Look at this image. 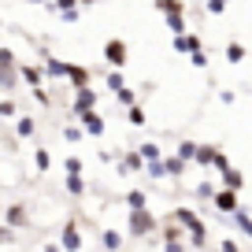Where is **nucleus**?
I'll return each mask as SVG.
<instances>
[{"label": "nucleus", "mask_w": 252, "mask_h": 252, "mask_svg": "<svg viewBox=\"0 0 252 252\" xmlns=\"http://www.w3.org/2000/svg\"><path fill=\"white\" fill-rule=\"evenodd\" d=\"M167 252H182V245L178 241H167Z\"/></svg>", "instance_id": "15"}, {"label": "nucleus", "mask_w": 252, "mask_h": 252, "mask_svg": "<svg viewBox=\"0 0 252 252\" xmlns=\"http://www.w3.org/2000/svg\"><path fill=\"white\" fill-rule=\"evenodd\" d=\"M145 230H152V215L137 212V215H134V234H145Z\"/></svg>", "instance_id": "5"}, {"label": "nucleus", "mask_w": 252, "mask_h": 252, "mask_svg": "<svg viewBox=\"0 0 252 252\" xmlns=\"http://www.w3.org/2000/svg\"><path fill=\"white\" fill-rule=\"evenodd\" d=\"M234 219H237V222H241V226H245V230H249V234H252V219H249V215H245V212H237Z\"/></svg>", "instance_id": "14"}, {"label": "nucleus", "mask_w": 252, "mask_h": 252, "mask_svg": "<svg viewBox=\"0 0 252 252\" xmlns=\"http://www.w3.org/2000/svg\"><path fill=\"white\" fill-rule=\"evenodd\" d=\"M86 126H89V134H100V115H93V111H89V115H86Z\"/></svg>", "instance_id": "9"}, {"label": "nucleus", "mask_w": 252, "mask_h": 252, "mask_svg": "<svg viewBox=\"0 0 252 252\" xmlns=\"http://www.w3.org/2000/svg\"><path fill=\"white\" fill-rule=\"evenodd\" d=\"M174 219H178L182 222V226H189V230H193V241H204V226H200V219H197V215H193V212H186V208H182V212L178 215H174Z\"/></svg>", "instance_id": "1"}, {"label": "nucleus", "mask_w": 252, "mask_h": 252, "mask_svg": "<svg viewBox=\"0 0 252 252\" xmlns=\"http://www.w3.org/2000/svg\"><path fill=\"white\" fill-rule=\"evenodd\" d=\"M226 56L237 63V60H245V48H241V45H230V48H226Z\"/></svg>", "instance_id": "10"}, {"label": "nucleus", "mask_w": 252, "mask_h": 252, "mask_svg": "<svg viewBox=\"0 0 252 252\" xmlns=\"http://www.w3.org/2000/svg\"><path fill=\"white\" fill-rule=\"evenodd\" d=\"M67 78H71V82H74L78 89H86V86H89V74L82 71V67H71V71H67Z\"/></svg>", "instance_id": "4"}, {"label": "nucleus", "mask_w": 252, "mask_h": 252, "mask_svg": "<svg viewBox=\"0 0 252 252\" xmlns=\"http://www.w3.org/2000/svg\"><path fill=\"white\" fill-rule=\"evenodd\" d=\"M63 245H67V249H78V230H74V226H67V230H63Z\"/></svg>", "instance_id": "7"}, {"label": "nucleus", "mask_w": 252, "mask_h": 252, "mask_svg": "<svg viewBox=\"0 0 252 252\" xmlns=\"http://www.w3.org/2000/svg\"><path fill=\"white\" fill-rule=\"evenodd\" d=\"M19 134H23V137L33 134V123H30V119H23V123H19Z\"/></svg>", "instance_id": "12"}, {"label": "nucleus", "mask_w": 252, "mask_h": 252, "mask_svg": "<svg viewBox=\"0 0 252 252\" xmlns=\"http://www.w3.org/2000/svg\"><path fill=\"white\" fill-rule=\"evenodd\" d=\"M104 245H108V249H115V245H119V234H115V230H108V234H104Z\"/></svg>", "instance_id": "13"}, {"label": "nucleus", "mask_w": 252, "mask_h": 252, "mask_svg": "<svg viewBox=\"0 0 252 252\" xmlns=\"http://www.w3.org/2000/svg\"><path fill=\"white\" fill-rule=\"evenodd\" d=\"M104 52H108V60H111V63H123V60H126L123 41H108V48H104Z\"/></svg>", "instance_id": "2"}, {"label": "nucleus", "mask_w": 252, "mask_h": 252, "mask_svg": "<svg viewBox=\"0 0 252 252\" xmlns=\"http://www.w3.org/2000/svg\"><path fill=\"white\" fill-rule=\"evenodd\" d=\"M23 78H26V82H30V86H37V82H41V74H37V71H33V67H26V71H23Z\"/></svg>", "instance_id": "11"}, {"label": "nucleus", "mask_w": 252, "mask_h": 252, "mask_svg": "<svg viewBox=\"0 0 252 252\" xmlns=\"http://www.w3.org/2000/svg\"><path fill=\"white\" fill-rule=\"evenodd\" d=\"M215 204H219L222 212H234V208H237V200H234V189H226V193H219V197H215Z\"/></svg>", "instance_id": "3"}, {"label": "nucleus", "mask_w": 252, "mask_h": 252, "mask_svg": "<svg viewBox=\"0 0 252 252\" xmlns=\"http://www.w3.org/2000/svg\"><path fill=\"white\" fill-rule=\"evenodd\" d=\"M89 108H93V93H89V89H78V111L89 115Z\"/></svg>", "instance_id": "6"}, {"label": "nucleus", "mask_w": 252, "mask_h": 252, "mask_svg": "<svg viewBox=\"0 0 252 252\" xmlns=\"http://www.w3.org/2000/svg\"><path fill=\"white\" fill-rule=\"evenodd\" d=\"M222 174H226V186L237 193V189H241V182H245V178H241V171H222Z\"/></svg>", "instance_id": "8"}]
</instances>
